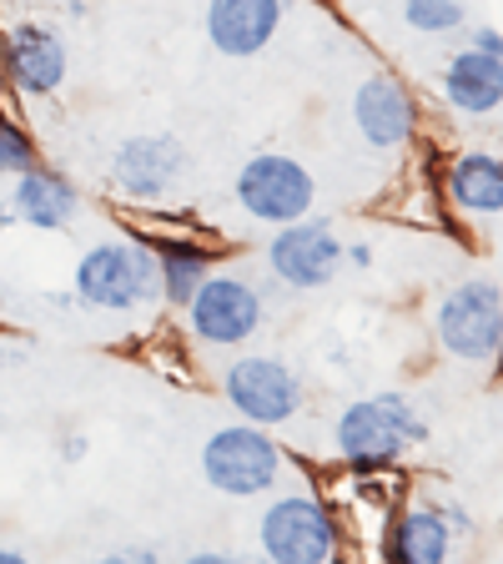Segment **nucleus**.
Listing matches in <instances>:
<instances>
[{
    "label": "nucleus",
    "mask_w": 503,
    "mask_h": 564,
    "mask_svg": "<svg viewBox=\"0 0 503 564\" xmlns=\"http://www.w3.org/2000/svg\"><path fill=\"white\" fill-rule=\"evenodd\" d=\"M70 297L81 307H91V313H111V317H127V313L162 303L156 252L141 237L91 242L76 258V272H70Z\"/></svg>",
    "instance_id": "obj_1"
},
{
    "label": "nucleus",
    "mask_w": 503,
    "mask_h": 564,
    "mask_svg": "<svg viewBox=\"0 0 503 564\" xmlns=\"http://www.w3.org/2000/svg\"><path fill=\"white\" fill-rule=\"evenodd\" d=\"M282 474H287V454L272 429L258 423H222L201 444V479L227 499H267L282 489Z\"/></svg>",
    "instance_id": "obj_2"
},
{
    "label": "nucleus",
    "mask_w": 503,
    "mask_h": 564,
    "mask_svg": "<svg viewBox=\"0 0 503 564\" xmlns=\"http://www.w3.org/2000/svg\"><path fill=\"white\" fill-rule=\"evenodd\" d=\"M182 323H187L192 343H201V348L242 352L267 323V293L242 268H217L192 293V303L182 307Z\"/></svg>",
    "instance_id": "obj_3"
},
{
    "label": "nucleus",
    "mask_w": 503,
    "mask_h": 564,
    "mask_svg": "<svg viewBox=\"0 0 503 564\" xmlns=\"http://www.w3.org/2000/svg\"><path fill=\"white\" fill-rule=\"evenodd\" d=\"M428 438V419L418 413V403L403 399V393H373V399H358L338 413L332 423V444L348 464L358 469H373L387 458L408 454Z\"/></svg>",
    "instance_id": "obj_4"
},
{
    "label": "nucleus",
    "mask_w": 503,
    "mask_h": 564,
    "mask_svg": "<svg viewBox=\"0 0 503 564\" xmlns=\"http://www.w3.org/2000/svg\"><path fill=\"white\" fill-rule=\"evenodd\" d=\"M258 554L267 564H332L338 560V514L307 489L267 494L258 514Z\"/></svg>",
    "instance_id": "obj_5"
},
{
    "label": "nucleus",
    "mask_w": 503,
    "mask_h": 564,
    "mask_svg": "<svg viewBox=\"0 0 503 564\" xmlns=\"http://www.w3.org/2000/svg\"><path fill=\"white\" fill-rule=\"evenodd\" d=\"M232 197H237V207H242L252 223L287 227V223L313 217L317 176L287 152H258V156H247V162L237 166Z\"/></svg>",
    "instance_id": "obj_6"
},
{
    "label": "nucleus",
    "mask_w": 503,
    "mask_h": 564,
    "mask_svg": "<svg viewBox=\"0 0 503 564\" xmlns=\"http://www.w3.org/2000/svg\"><path fill=\"white\" fill-rule=\"evenodd\" d=\"M222 399L242 423L258 429H282L293 423L307 403V388L293 364H282L272 352H237L222 368Z\"/></svg>",
    "instance_id": "obj_7"
},
{
    "label": "nucleus",
    "mask_w": 503,
    "mask_h": 564,
    "mask_svg": "<svg viewBox=\"0 0 503 564\" xmlns=\"http://www.w3.org/2000/svg\"><path fill=\"white\" fill-rule=\"evenodd\" d=\"M70 51L56 25L15 21L0 31V91L25 96V101H46L66 86Z\"/></svg>",
    "instance_id": "obj_8"
},
{
    "label": "nucleus",
    "mask_w": 503,
    "mask_h": 564,
    "mask_svg": "<svg viewBox=\"0 0 503 564\" xmlns=\"http://www.w3.org/2000/svg\"><path fill=\"white\" fill-rule=\"evenodd\" d=\"M434 333L444 352H453L458 364H493V352L503 343V293L499 282L469 278L453 293H444L434 313Z\"/></svg>",
    "instance_id": "obj_9"
},
{
    "label": "nucleus",
    "mask_w": 503,
    "mask_h": 564,
    "mask_svg": "<svg viewBox=\"0 0 503 564\" xmlns=\"http://www.w3.org/2000/svg\"><path fill=\"white\" fill-rule=\"evenodd\" d=\"M342 262H348V242H342L328 223H317V217L272 227V237H267L272 282L293 288V293H317V288L338 282Z\"/></svg>",
    "instance_id": "obj_10"
},
{
    "label": "nucleus",
    "mask_w": 503,
    "mask_h": 564,
    "mask_svg": "<svg viewBox=\"0 0 503 564\" xmlns=\"http://www.w3.org/2000/svg\"><path fill=\"white\" fill-rule=\"evenodd\" d=\"M187 176V147L172 131H136L111 152V187L136 207H162Z\"/></svg>",
    "instance_id": "obj_11"
},
{
    "label": "nucleus",
    "mask_w": 503,
    "mask_h": 564,
    "mask_svg": "<svg viewBox=\"0 0 503 564\" xmlns=\"http://www.w3.org/2000/svg\"><path fill=\"white\" fill-rule=\"evenodd\" d=\"M287 0H207L201 31L207 46L227 61H252L277 41Z\"/></svg>",
    "instance_id": "obj_12"
},
{
    "label": "nucleus",
    "mask_w": 503,
    "mask_h": 564,
    "mask_svg": "<svg viewBox=\"0 0 503 564\" xmlns=\"http://www.w3.org/2000/svg\"><path fill=\"white\" fill-rule=\"evenodd\" d=\"M352 127L358 137L373 147V152H398L413 141V127H418V111H413V96L398 76H363L358 91H352Z\"/></svg>",
    "instance_id": "obj_13"
},
{
    "label": "nucleus",
    "mask_w": 503,
    "mask_h": 564,
    "mask_svg": "<svg viewBox=\"0 0 503 564\" xmlns=\"http://www.w3.org/2000/svg\"><path fill=\"white\" fill-rule=\"evenodd\" d=\"M141 242L156 252L166 307H187L192 293H197L211 272L222 268V247L201 242V237H192V232H176V227H156V232H146Z\"/></svg>",
    "instance_id": "obj_14"
},
{
    "label": "nucleus",
    "mask_w": 503,
    "mask_h": 564,
    "mask_svg": "<svg viewBox=\"0 0 503 564\" xmlns=\"http://www.w3.org/2000/svg\"><path fill=\"white\" fill-rule=\"evenodd\" d=\"M11 212L15 223L35 227V232H66L81 212V192L56 166H31L11 182Z\"/></svg>",
    "instance_id": "obj_15"
},
{
    "label": "nucleus",
    "mask_w": 503,
    "mask_h": 564,
    "mask_svg": "<svg viewBox=\"0 0 503 564\" xmlns=\"http://www.w3.org/2000/svg\"><path fill=\"white\" fill-rule=\"evenodd\" d=\"M453 519L448 509L413 505L387 529V564H448L453 554Z\"/></svg>",
    "instance_id": "obj_16"
},
{
    "label": "nucleus",
    "mask_w": 503,
    "mask_h": 564,
    "mask_svg": "<svg viewBox=\"0 0 503 564\" xmlns=\"http://www.w3.org/2000/svg\"><path fill=\"white\" fill-rule=\"evenodd\" d=\"M444 96L463 117H489L503 106V61L483 56V51H458L444 66Z\"/></svg>",
    "instance_id": "obj_17"
},
{
    "label": "nucleus",
    "mask_w": 503,
    "mask_h": 564,
    "mask_svg": "<svg viewBox=\"0 0 503 564\" xmlns=\"http://www.w3.org/2000/svg\"><path fill=\"white\" fill-rule=\"evenodd\" d=\"M448 197H453V207L473 212V217L503 212V156L463 152L448 166Z\"/></svg>",
    "instance_id": "obj_18"
},
{
    "label": "nucleus",
    "mask_w": 503,
    "mask_h": 564,
    "mask_svg": "<svg viewBox=\"0 0 503 564\" xmlns=\"http://www.w3.org/2000/svg\"><path fill=\"white\" fill-rule=\"evenodd\" d=\"M403 21L418 35H448L469 21V6L463 0H403Z\"/></svg>",
    "instance_id": "obj_19"
},
{
    "label": "nucleus",
    "mask_w": 503,
    "mask_h": 564,
    "mask_svg": "<svg viewBox=\"0 0 503 564\" xmlns=\"http://www.w3.org/2000/svg\"><path fill=\"white\" fill-rule=\"evenodd\" d=\"M41 166V147H35L31 127H21L15 117L0 121V182H15L21 172Z\"/></svg>",
    "instance_id": "obj_20"
},
{
    "label": "nucleus",
    "mask_w": 503,
    "mask_h": 564,
    "mask_svg": "<svg viewBox=\"0 0 503 564\" xmlns=\"http://www.w3.org/2000/svg\"><path fill=\"white\" fill-rule=\"evenodd\" d=\"M182 564H267L262 554H227V550H201V554H187Z\"/></svg>",
    "instance_id": "obj_21"
},
{
    "label": "nucleus",
    "mask_w": 503,
    "mask_h": 564,
    "mask_svg": "<svg viewBox=\"0 0 503 564\" xmlns=\"http://www.w3.org/2000/svg\"><path fill=\"white\" fill-rule=\"evenodd\" d=\"M469 46L483 51V56H499V61H503V35L493 31V25H479V31L469 35Z\"/></svg>",
    "instance_id": "obj_22"
},
{
    "label": "nucleus",
    "mask_w": 503,
    "mask_h": 564,
    "mask_svg": "<svg viewBox=\"0 0 503 564\" xmlns=\"http://www.w3.org/2000/svg\"><path fill=\"white\" fill-rule=\"evenodd\" d=\"M91 564H156V554L152 550H121V554H101V560H91Z\"/></svg>",
    "instance_id": "obj_23"
},
{
    "label": "nucleus",
    "mask_w": 503,
    "mask_h": 564,
    "mask_svg": "<svg viewBox=\"0 0 503 564\" xmlns=\"http://www.w3.org/2000/svg\"><path fill=\"white\" fill-rule=\"evenodd\" d=\"M348 262H358V268H368V262H373V252H368V247L358 242V247H348Z\"/></svg>",
    "instance_id": "obj_24"
},
{
    "label": "nucleus",
    "mask_w": 503,
    "mask_h": 564,
    "mask_svg": "<svg viewBox=\"0 0 503 564\" xmlns=\"http://www.w3.org/2000/svg\"><path fill=\"white\" fill-rule=\"evenodd\" d=\"M15 223V212H11V197H0V232Z\"/></svg>",
    "instance_id": "obj_25"
},
{
    "label": "nucleus",
    "mask_w": 503,
    "mask_h": 564,
    "mask_svg": "<svg viewBox=\"0 0 503 564\" xmlns=\"http://www.w3.org/2000/svg\"><path fill=\"white\" fill-rule=\"evenodd\" d=\"M0 564H31V560H25L21 550H6V544H0Z\"/></svg>",
    "instance_id": "obj_26"
},
{
    "label": "nucleus",
    "mask_w": 503,
    "mask_h": 564,
    "mask_svg": "<svg viewBox=\"0 0 503 564\" xmlns=\"http://www.w3.org/2000/svg\"><path fill=\"white\" fill-rule=\"evenodd\" d=\"M6 368H11V343L0 338V373H6Z\"/></svg>",
    "instance_id": "obj_27"
},
{
    "label": "nucleus",
    "mask_w": 503,
    "mask_h": 564,
    "mask_svg": "<svg viewBox=\"0 0 503 564\" xmlns=\"http://www.w3.org/2000/svg\"><path fill=\"white\" fill-rule=\"evenodd\" d=\"M6 117H11V111H6V96H0V121H6Z\"/></svg>",
    "instance_id": "obj_28"
}]
</instances>
